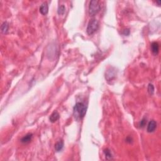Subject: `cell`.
Wrapping results in <instances>:
<instances>
[{
    "instance_id": "13",
    "label": "cell",
    "mask_w": 161,
    "mask_h": 161,
    "mask_svg": "<svg viewBox=\"0 0 161 161\" xmlns=\"http://www.w3.org/2000/svg\"><path fill=\"white\" fill-rule=\"evenodd\" d=\"M148 92H149V95H152L154 92V86L152 84H149V86H148Z\"/></svg>"
},
{
    "instance_id": "5",
    "label": "cell",
    "mask_w": 161,
    "mask_h": 161,
    "mask_svg": "<svg viewBox=\"0 0 161 161\" xmlns=\"http://www.w3.org/2000/svg\"><path fill=\"white\" fill-rule=\"evenodd\" d=\"M40 12L42 15H46L48 12V6L46 2L44 3L40 7Z\"/></svg>"
},
{
    "instance_id": "15",
    "label": "cell",
    "mask_w": 161,
    "mask_h": 161,
    "mask_svg": "<svg viewBox=\"0 0 161 161\" xmlns=\"http://www.w3.org/2000/svg\"><path fill=\"white\" fill-rule=\"evenodd\" d=\"M156 3L158 4V5H160V3H161V1H156Z\"/></svg>"
},
{
    "instance_id": "14",
    "label": "cell",
    "mask_w": 161,
    "mask_h": 161,
    "mask_svg": "<svg viewBox=\"0 0 161 161\" xmlns=\"http://www.w3.org/2000/svg\"><path fill=\"white\" fill-rule=\"evenodd\" d=\"M146 123H147V120L145 119V118H143V119L141 120L140 123V125H139L140 127V128L144 127V126L145 125V124H146Z\"/></svg>"
},
{
    "instance_id": "12",
    "label": "cell",
    "mask_w": 161,
    "mask_h": 161,
    "mask_svg": "<svg viewBox=\"0 0 161 161\" xmlns=\"http://www.w3.org/2000/svg\"><path fill=\"white\" fill-rule=\"evenodd\" d=\"M65 8L64 5H61L58 8V10H57V13L59 15H63L64 13H65Z\"/></svg>"
},
{
    "instance_id": "2",
    "label": "cell",
    "mask_w": 161,
    "mask_h": 161,
    "mask_svg": "<svg viewBox=\"0 0 161 161\" xmlns=\"http://www.w3.org/2000/svg\"><path fill=\"white\" fill-rule=\"evenodd\" d=\"M100 5L99 2L96 0L91 1L89 5V14L90 16H94L100 10Z\"/></svg>"
},
{
    "instance_id": "8",
    "label": "cell",
    "mask_w": 161,
    "mask_h": 161,
    "mask_svg": "<svg viewBox=\"0 0 161 161\" xmlns=\"http://www.w3.org/2000/svg\"><path fill=\"white\" fill-rule=\"evenodd\" d=\"M33 137V135L32 133H28L24 136L21 139V142H22L23 143H28L32 140Z\"/></svg>"
},
{
    "instance_id": "7",
    "label": "cell",
    "mask_w": 161,
    "mask_h": 161,
    "mask_svg": "<svg viewBox=\"0 0 161 161\" xmlns=\"http://www.w3.org/2000/svg\"><path fill=\"white\" fill-rule=\"evenodd\" d=\"M151 49L154 54H157L159 51V45L157 42H153L151 44Z\"/></svg>"
},
{
    "instance_id": "4",
    "label": "cell",
    "mask_w": 161,
    "mask_h": 161,
    "mask_svg": "<svg viewBox=\"0 0 161 161\" xmlns=\"http://www.w3.org/2000/svg\"><path fill=\"white\" fill-rule=\"evenodd\" d=\"M156 127H157V123L156 121L151 120L149 123V124H148L147 130V132H149V133H152V132H154L155 130L156 129Z\"/></svg>"
},
{
    "instance_id": "11",
    "label": "cell",
    "mask_w": 161,
    "mask_h": 161,
    "mask_svg": "<svg viewBox=\"0 0 161 161\" xmlns=\"http://www.w3.org/2000/svg\"><path fill=\"white\" fill-rule=\"evenodd\" d=\"M8 28H9V25H8V23L4 22L1 27V32H2L3 33H5V34L6 33L8 32Z\"/></svg>"
},
{
    "instance_id": "6",
    "label": "cell",
    "mask_w": 161,
    "mask_h": 161,
    "mask_svg": "<svg viewBox=\"0 0 161 161\" xmlns=\"http://www.w3.org/2000/svg\"><path fill=\"white\" fill-rule=\"evenodd\" d=\"M59 114L57 112H54V113H52V115L50 116L49 120L52 123H54L56 121H57L59 119Z\"/></svg>"
},
{
    "instance_id": "1",
    "label": "cell",
    "mask_w": 161,
    "mask_h": 161,
    "mask_svg": "<svg viewBox=\"0 0 161 161\" xmlns=\"http://www.w3.org/2000/svg\"><path fill=\"white\" fill-rule=\"evenodd\" d=\"M87 111V106L82 103H77L74 107V114L75 117L82 118L85 116Z\"/></svg>"
},
{
    "instance_id": "10",
    "label": "cell",
    "mask_w": 161,
    "mask_h": 161,
    "mask_svg": "<svg viewBox=\"0 0 161 161\" xmlns=\"http://www.w3.org/2000/svg\"><path fill=\"white\" fill-rule=\"evenodd\" d=\"M104 154H105V158H106V160H112L113 159V156H112L110 150L108 149H106L105 150H104Z\"/></svg>"
},
{
    "instance_id": "9",
    "label": "cell",
    "mask_w": 161,
    "mask_h": 161,
    "mask_svg": "<svg viewBox=\"0 0 161 161\" xmlns=\"http://www.w3.org/2000/svg\"><path fill=\"white\" fill-rule=\"evenodd\" d=\"M64 147V142L63 140H59L55 143V149L57 152H60L62 150Z\"/></svg>"
},
{
    "instance_id": "3",
    "label": "cell",
    "mask_w": 161,
    "mask_h": 161,
    "mask_svg": "<svg viewBox=\"0 0 161 161\" xmlns=\"http://www.w3.org/2000/svg\"><path fill=\"white\" fill-rule=\"evenodd\" d=\"M99 28V23L95 19H92L88 23L86 28V32L88 35H91L98 30Z\"/></svg>"
}]
</instances>
